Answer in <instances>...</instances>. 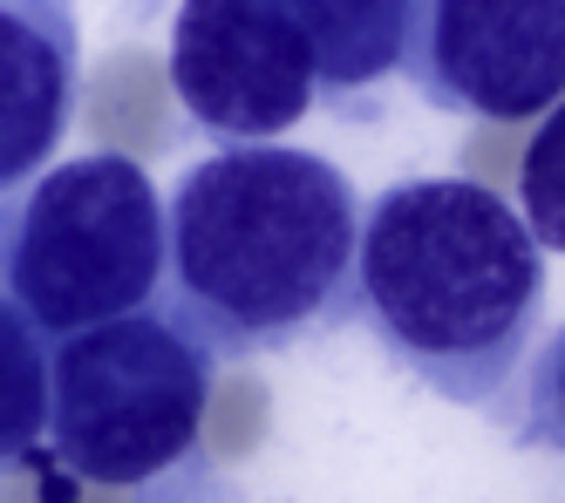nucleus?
<instances>
[{
	"label": "nucleus",
	"mask_w": 565,
	"mask_h": 503,
	"mask_svg": "<svg viewBox=\"0 0 565 503\" xmlns=\"http://www.w3.org/2000/svg\"><path fill=\"white\" fill-rule=\"evenodd\" d=\"M171 89L184 116L218 143L287 137L320 103L313 49L287 0H178Z\"/></svg>",
	"instance_id": "nucleus-5"
},
{
	"label": "nucleus",
	"mask_w": 565,
	"mask_h": 503,
	"mask_svg": "<svg viewBox=\"0 0 565 503\" xmlns=\"http://www.w3.org/2000/svg\"><path fill=\"white\" fill-rule=\"evenodd\" d=\"M164 286V197L124 150L34 171L0 197V292L49 333L150 307Z\"/></svg>",
	"instance_id": "nucleus-3"
},
{
	"label": "nucleus",
	"mask_w": 565,
	"mask_h": 503,
	"mask_svg": "<svg viewBox=\"0 0 565 503\" xmlns=\"http://www.w3.org/2000/svg\"><path fill=\"white\" fill-rule=\"evenodd\" d=\"M83 103L75 0H0V197H14L68 143Z\"/></svg>",
	"instance_id": "nucleus-7"
},
{
	"label": "nucleus",
	"mask_w": 565,
	"mask_h": 503,
	"mask_svg": "<svg viewBox=\"0 0 565 503\" xmlns=\"http://www.w3.org/2000/svg\"><path fill=\"white\" fill-rule=\"evenodd\" d=\"M361 197L341 163L225 143L164 197V307L218 361L279 354L354 320Z\"/></svg>",
	"instance_id": "nucleus-1"
},
{
	"label": "nucleus",
	"mask_w": 565,
	"mask_h": 503,
	"mask_svg": "<svg viewBox=\"0 0 565 503\" xmlns=\"http://www.w3.org/2000/svg\"><path fill=\"white\" fill-rule=\"evenodd\" d=\"M49 354L55 341L0 292V463L34 456L49 429Z\"/></svg>",
	"instance_id": "nucleus-9"
},
{
	"label": "nucleus",
	"mask_w": 565,
	"mask_h": 503,
	"mask_svg": "<svg viewBox=\"0 0 565 503\" xmlns=\"http://www.w3.org/2000/svg\"><path fill=\"white\" fill-rule=\"evenodd\" d=\"M402 75L429 109L524 122L565 96V0H416Z\"/></svg>",
	"instance_id": "nucleus-6"
},
{
	"label": "nucleus",
	"mask_w": 565,
	"mask_h": 503,
	"mask_svg": "<svg viewBox=\"0 0 565 503\" xmlns=\"http://www.w3.org/2000/svg\"><path fill=\"white\" fill-rule=\"evenodd\" d=\"M307 49H313V96L348 103L402 68L416 0H287Z\"/></svg>",
	"instance_id": "nucleus-8"
},
{
	"label": "nucleus",
	"mask_w": 565,
	"mask_h": 503,
	"mask_svg": "<svg viewBox=\"0 0 565 503\" xmlns=\"http://www.w3.org/2000/svg\"><path fill=\"white\" fill-rule=\"evenodd\" d=\"M218 354L164 307L75 327L49 354V449L83 483H157L205 436Z\"/></svg>",
	"instance_id": "nucleus-4"
},
{
	"label": "nucleus",
	"mask_w": 565,
	"mask_h": 503,
	"mask_svg": "<svg viewBox=\"0 0 565 503\" xmlns=\"http://www.w3.org/2000/svg\"><path fill=\"white\" fill-rule=\"evenodd\" d=\"M524 395H518V442L524 449H552V456H565V320H558V333L539 347V354H524Z\"/></svg>",
	"instance_id": "nucleus-11"
},
{
	"label": "nucleus",
	"mask_w": 565,
	"mask_h": 503,
	"mask_svg": "<svg viewBox=\"0 0 565 503\" xmlns=\"http://www.w3.org/2000/svg\"><path fill=\"white\" fill-rule=\"evenodd\" d=\"M178 470H184V477H178V490H150V483H137V490H143V503H225V496H218V483H212V470L198 463V449L184 456Z\"/></svg>",
	"instance_id": "nucleus-12"
},
{
	"label": "nucleus",
	"mask_w": 565,
	"mask_h": 503,
	"mask_svg": "<svg viewBox=\"0 0 565 503\" xmlns=\"http://www.w3.org/2000/svg\"><path fill=\"white\" fill-rule=\"evenodd\" d=\"M545 245L477 178H402L361 204L354 320L429 395L511 422L539 341Z\"/></svg>",
	"instance_id": "nucleus-2"
},
{
	"label": "nucleus",
	"mask_w": 565,
	"mask_h": 503,
	"mask_svg": "<svg viewBox=\"0 0 565 503\" xmlns=\"http://www.w3.org/2000/svg\"><path fill=\"white\" fill-rule=\"evenodd\" d=\"M518 204H524V225L545 252H565V96L552 103L545 130L524 150V171H518Z\"/></svg>",
	"instance_id": "nucleus-10"
}]
</instances>
